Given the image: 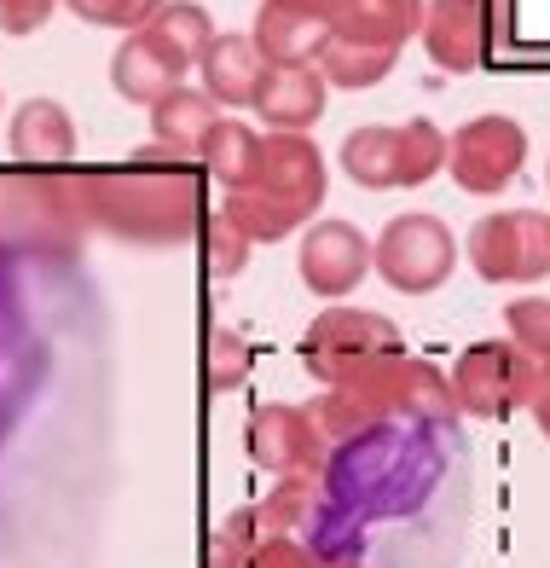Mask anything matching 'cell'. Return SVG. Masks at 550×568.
I'll use <instances>...</instances> for the list:
<instances>
[{
	"mask_svg": "<svg viewBox=\"0 0 550 568\" xmlns=\"http://www.w3.org/2000/svg\"><path fill=\"white\" fill-rule=\"evenodd\" d=\"M336 395L348 400L359 429H377V424H440V429H458L452 377H440L429 359H411V354L371 359V366H359L354 377L336 383Z\"/></svg>",
	"mask_w": 550,
	"mask_h": 568,
	"instance_id": "6da1fadb",
	"label": "cell"
},
{
	"mask_svg": "<svg viewBox=\"0 0 550 568\" xmlns=\"http://www.w3.org/2000/svg\"><path fill=\"white\" fill-rule=\"evenodd\" d=\"M383 354H400V325L388 314H371V307H325L319 320L307 325L302 337V366L336 389L343 377H354L359 366H371Z\"/></svg>",
	"mask_w": 550,
	"mask_h": 568,
	"instance_id": "7a4b0ae2",
	"label": "cell"
},
{
	"mask_svg": "<svg viewBox=\"0 0 550 568\" xmlns=\"http://www.w3.org/2000/svg\"><path fill=\"white\" fill-rule=\"evenodd\" d=\"M371 250H377V273L395 284L400 296H429V291H440V284L452 278L458 255H464V244L452 239V226L435 221V215H424V210L395 215V221L377 232Z\"/></svg>",
	"mask_w": 550,
	"mask_h": 568,
	"instance_id": "3957f363",
	"label": "cell"
},
{
	"mask_svg": "<svg viewBox=\"0 0 550 568\" xmlns=\"http://www.w3.org/2000/svg\"><path fill=\"white\" fill-rule=\"evenodd\" d=\"M464 255L487 284H539L550 273V215L539 210L481 215L464 239Z\"/></svg>",
	"mask_w": 550,
	"mask_h": 568,
	"instance_id": "277c9868",
	"label": "cell"
},
{
	"mask_svg": "<svg viewBox=\"0 0 550 568\" xmlns=\"http://www.w3.org/2000/svg\"><path fill=\"white\" fill-rule=\"evenodd\" d=\"M528 163V128L516 116H469L452 145H447V169L469 197H499L510 180Z\"/></svg>",
	"mask_w": 550,
	"mask_h": 568,
	"instance_id": "5b68a950",
	"label": "cell"
},
{
	"mask_svg": "<svg viewBox=\"0 0 550 568\" xmlns=\"http://www.w3.org/2000/svg\"><path fill=\"white\" fill-rule=\"evenodd\" d=\"M249 458L261 464L267 476H325L330 464V442L319 435L307 406H255L249 412Z\"/></svg>",
	"mask_w": 550,
	"mask_h": 568,
	"instance_id": "8992f818",
	"label": "cell"
},
{
	"mask_svg": "<svg viewBox=\"0 0 550 568\" xmlns=\"http://www.w3.org/2000/svg\"><path fill=\"white\" fill-rule=\"evenodd\" d=\"M521 372H528V354H516L510 337L499 343H469L452 366V400L464 418H510L521 406Z\"/></svg>",
	"mask_w": 550,
	"mask_h": 568,
	"instance_id": "52a82bcc",
	"label": "cell"
},
{
	"mask_svg": "<svg viewBox=\"0 0 550 568\" xmlns=\"http://www.w3.org/2000/svg\"><path fill=\"white\" fill-rule=\"evenodd\" d=\"M371 267H377V250L354 221H313L302 232L296 273H302V284L313 296H354L359 278Z\"/></svg>",
	"mask_w": 550,
	"mask_h": 568,
	"instance_id": "ba28073f",
	"label": "cell"
},
{
	"mask_svg": "<svg viewBox=\"0 0 550 568\" xmlns=\"http://www.w3.org/2000/svg\"><path fill=\"white\" fill-rule=\"evenodd\" d=\"M244 192H267L296 203L302 215H313L325 203V151L307 134H261V158Z\"/></svg>",
	"mask_w": 550,
	"mask_h": 568,
	"instance_id": "9c48e42d",
	"label": "cell"
},
{
	"mask_svg": "<svg viewBox=\"0 0 550 568\" xmlns=\"http://www.w3.org/2000/svg\"><path fill=\"white\" fill-rule=\"evenodd\" d=\"M186 75H192V64L180 59L151 23L134 36H122V47L111 53V88L122 99H134V105H163L174 88H186Z\"/></svg>",
	"mask_w": 550,
	"mask_h": 568,
	"instance_id": "30bf717a",
	"label": "cell"
},
{
	"mask_svg": "<svg viewBox=\"0 0 550 568\" xmlns=\"http://www.w3.org/2000/svg\"><path fill=\"white\" fill-rule=\"evenodd\" d=\"M325 93H330V82L319 75V64H267L249 111L267 122L273 134H307V128L325 116Z\"/></svg>",
	"mask_w": 550,
	"mask_h": 568,
	"instance_id": "8fae6325",
	"label": "cell"
},
{
	"mask_svg": "<svg viewBox=\"0 0 550 568\" xmlns=\"http://www.w3.org/2000/svg\"><path fill=\"white\" fill-rule=\"evenodd\" d=\"M424 47L447 75H469L487 59V7L481 0H429Z\"/></svg>",
	"mask_w": 550,
	"mask_h": 568,
	"instance_id": "7c38bea8",
	"label": "cell"
},
{
	"mask_svg": "<svg viewBox=\"0 0 550 568\" xmlns=\"http://www.w3.org/2000/svg\"><path fill=\"white\" fill-rule=\"evenodd\" d=\"M424 12H429V0H343L330 30H336V41L400 53L411 36H424Z\"/></svg>",
	"mask_w": 550,
	"mask_h": 568,
	"instance_id": "4fadbf2b",
	"label": "cell"
},
{
	"mask_svg": "<svg viewBox=\"0 0 550 568\" xmlns=\"http://www.w3.org/2000/svg\"><path fill=\"white\" fill-rule=\"evenodd\" d=\"M7 140H12V158L30 169H59L75 158V122L59 99H23L12 111Z\"/></svg>",
	"mask_w": 550,
	"mask_h": 568,
	"instance_id": "5bb4252c",
	"label": "cell"
},
{
	"mask_svg": "<svg viewBox=\"0 0 550 568\" xmlns=\"http://www.w3.org/2000/svg\"><path fill=\"white\" fill-rule=\"evenodd\" d=\"M197 75H203V93L215 99L221 111H244V105H255V88H261V75H267V59H261V47L249 36H215V47L203 53Z\"/></svg>",
	"mask_w": 550,
	"mask_h": 568,
	"instance_id": "9a60e30c",
	"label": "cell"
},
{
	"mask_svg": "<svg viewBox=\"0 0 550 568\" xmlns=\"http://www.w3.org/2000/svg\"><path fill=\"white\" fill-rule=\"evenodd\" d=\"M336 163H343V174L354 180V186H365V192H400L406 186V174H400V128H388V122L354 128V134L343 140V151H336Z\"/></svg>",
	"mask_w": 550,
	"mask_h": 568,
	"instance_id": "2e32d148",
	"label": "cell"
},
{
	"mask_svg": "<svg viewBox=\"0 0 550 568\" xmlns=\"http://www.w3.org/2000/svg\"><path fill=\"white\" fill-rule=\"evenodd\" d=\"M215 122H221V105L203 88H174L163 105H151V134L163 151H174V158H197Z\"/></svg>",
	"mask_w": 550,
	"mask_h": 568,
	"instance_id": "e0dca14e",
	"label": "cell"
},
{
	"mask_svg": "<svg viewBox=\"0 0 550 568\" xmlns=\"http://www.w3.org/2000/svg\"><path fill=\"white\" fill-rule=\"evenodd\" d=\"M249 41L261 47V59H267V64H319L325 47L336 41V30H330V23H313V18H291V12L261 7Z\"/></svg>",
	"mask_w": 550,
	"mask_h": 568,
	"instance_id": "ac0fdd59",
	"label": "cell"
},
{
	"mask_svg": "<svg viewBox=\"0 0 550 568\" xmlns=\"http://www.w3.org/2000/svg\"><path fill=\"white\" fill-rule=\"evenodd\" d=\"M255 158H261V134H255L249 122H238V116H221L215 128H208L203 151H197L203 174H215L226 192H244V186H249Z\"/></svg>",
	"mask_w": 550,
	"mask_h": 568,
	"instance_id": "d6986e66",
	"label": "cell"
},
{
	"mask_svg": "<svg viewBox=\"0 0 550 568\" xmlns=\"http://www.w3.org/2000/svg\"><path fill=\"white\" fill-rule=\"evenodd\" d=\"M221 215L244 232L249 244H278V239H291L296 226H307L313 215H302L296 203H284V197H267V192H226L221 203Z\"/></svg>",
	"mask_w": 550,
	"mask_h": 568,
	"instance_id": "ffe728a7",
	"label": "cell"
},
{
	"mask_svg": "<svg viewBox=\"0 0 550 568\" xmlns=\"http://www.w3.org/2000/svg\"><path fill=\"white\" fill-rule=\"evenodd\" d=\"M395 64H400V53H383V47L330 41V47H325V59H319V75H325L330 88H348V93H359V88H377V82H388V75H395Z\"/></svg>",
	"mask_w": 550,
	"mask_h": 568,
	"instance_id": "44dd1931",
	"label": "cell"
},
{
	"mask_svg": "<svg viewBox=\"0 0 550 568\" xmlns=\"http://www.w3.org/2000/svg\"><path fill=\"white\" fill-rule=\"evenodd\" d=\"M313 505H319V476H284L273 494L255 505L261 539H284L291 528H307L313 523Z\"/></svg>",
	"mask_w": 550,
	"mask_h": 568,
	"instance_id": "7402d4cb",
	"label": "cell"
},
{
	"mask_svg": "<svg viewBox=\"0 0 550 568\" xmlns=\"http://www.w3.org/2000/svg\"><path fill=\"white\" fill-rule=\"evenodd\" d=\"M151 30L163 36V41H169L174 53L192 64V70L203 64L208 47H215V18H208V12L197 7V0H169V7L151 18Z\"/></svg>",
	"mask_w": 550,
	"mask_h": 568,
	"instance_id": "603a6c76",
	"label": "cell"
},
{
	"mask_svg": "<svg viewBox=\"0 0 550 568\" xmlns=\"http://www.w3.org/2000/svg\"><path fill=\"white\" fill-rule=\"evenodd\" d=\"M447 134L429 122V116H411L400 122V174H406V186H424V180H435L440 169H447Z\"/></svg>",
	"mask_w": 550,
	"mask_h": 568,
	"instance_id": "cb8c5ba5",
	"label": "cell"
},
{
	"mask_svg": "<svg viewBox=\"0 0 550 568\" xmlns=\"http://www.w3.org/2000/svg\"><path fill=\"white\" fill-rule=\"evenodd\" d=\"M249 366H255V354H249V343L238 337V331H226V325L208 331V343H203V383H208V389H215V395L244 389Z\"/></svg>",
	"mask_w": 550,
	"mask_h": 568,
	"instance_id": "d4e9b609",
	"label": "cell"
},
{
	"mask_svg": "<svg viewBox=\"0 0 550 568\" xmlns=\"http://www.w3.org/2000/svg\"><path fill=\"white\" fill-rule=\"evenodd\" d=\"M505 337L516 354L550 366V296H516L505 307Z\"/></svg>",
	"mask_w": 550,
	"mask_h": 568,
	"instance_id": "484cf974",
	"label": "cell"
},
{
	"mask_svg": "<svg viewBox=\"0 0 550 568\" xmlns=\"http://www.w3.org/2000/svg\"><path fill=\"white\" fill-rule=\"evenodd\" d=\"M261 551V528H255V505H238L226 516V523L215 528V539H208V568H249Z\"/></svg>",
	"mask_w": 550,
	"mask_h": 568,
	"instance_id": "4316f807",
	"label": "cell"
},
{
	"mask_svg": "<svg viewBox=\"0 0 550 568\" xmlns=\"http://www.w3.org/2000/svg\"><path fill=\"white\" fill-rule=\"evenodd\" d=\"M244 262H249V239L226 215H208L203 221V267H208V278H238Z\"/></svg>",
	"mask_w": 550,
	"mask_h": 568,
	"instance_id": "83f0119b",
	"label": "cell"
},
{
	"mask_svg": "<svg viewBox=\"0 0 550 568\" xmlns=\"http://www.w3.org/2000/svg\"><path fill=\"white\" fill-rule=\"evenodd\" d=\"M64 7H70L75 18L99 23V30H122V36H134V30H145V23L169 7V0H64Z\"/></svg>",
	"mask_w": 550,
	"mask_h": 568,
	"instance_id": "f1b7e54d",
	"label": "cell"
},
{
	"mask_svg": "<svg viewBox=\"0 0 550 568\" xmlns=\"http://www.w3.org/2000/svg\"><path fill=\"white\" fill-rule=\"evenodd\" d=\"M249 568H330L313 546H302V539H261V551H255V562Z\"/></svg>",
	"mask_w": 550,
	"mask_h": 568,
	"instance_id": "f546056e",
	"label": "cell"
},
{
	"mask_svg": "<svg viewBox=\"0 0 550 568\" xmlns=\"http://www.w3.org/2000/svg\"><path fill=\"white\" fill-rule=\"evenodd\" d=\"M521 406L533 412L539 435L550 442V366H539V359H528V372H521Z\"/></svg>",
	"mask_w": 550,
	"mask_h": 568,
	"instance_id": "4dcf8cb0",
	"label": "cell"
},
{
	"mask_svg": "<svg viewBox=\"0 0 550 568\" xmlns=\"http://www.w3.org/2000/svg\"><path fill=\"white\" fill-rule=\"evenodd\" d=\"M52 18V0H0V30L7 36H30Z\"/></svg>",
	"mask_w": 550,
	"mask_h": 568,
	"instance_id": "1f68e13d",
	"label": "cell"
},
{
	"mask_svg": "<svg viewBox=\"0 0 550 568\" xmlns=\"http://www.w3.org/2000/svg\"><path fill=\"white\" fill-rule=\"evenodd\" d=\"M261 7L291 12V18H313V23H336V12H343V0H261Z\"/></svg>",
	"mask_w": 550,
	"mask_h": 568,
	"instance_id": "d6a6232c",
	"label": "cell"
},
{
	"mask_svg": "<svg viewBox=\"0 0 550 568\" xmlns=\"http://www.w3.org/2000/svg\"><path fill=\"white\" fill-rule=\"evenodd\" d=\"M544 192H550V163H544Z\"/></svg>",
	"mask_w": 550,
	"mask_h": 568,
	"instance_id": "836d02e7",
	"label": "cell"
},
{
	"mask_svg": "<svg viewBox=\"0 0 550 568\" xmlns=\"http://www.w3.org/2000/svg\"><path fill=\"white\" fill-rule=\"evenodd\" d=\"M343 568H359V562H343Z\"/></svg>",
	"mask_w": 550,
	"mask_h": 568,
	"instance_id": "e575fe53",
	"label": "cell"
}]
</instances>
